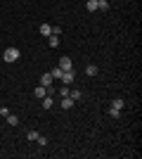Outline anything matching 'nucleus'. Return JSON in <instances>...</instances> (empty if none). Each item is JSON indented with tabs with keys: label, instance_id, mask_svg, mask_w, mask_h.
<instances>
[{
	"label": "nucleus",
	"instance_id": "f257e3e1",
	"mask_svg": "<svg viewBox=\"0 0 142 159\" xmlns=\"http://www.w3.org/2000/svg\"><path fill=\"white\" fill-rule=\"evenodd\" d=\"M19 57H21L19 48H7L5 52H2V60H5V62H10V64H12V62H17Z\"/></svg>",
	"mask_w": 142,
	"mask_h": 159
},
{
	"label": "nucleus",
	"instance_id": "f03ea898",
	"mask_svg": "<svg viewBox=\"0 0 142 159\" xmlns=\"http://www.w3.org/2000/svg\"><path fill=\"white\" fill-rule=\"evenodd\" d=\"M74 79H76V71H74V69H69V71H64V74H62V83H64V86H71V83H74Z\"/></svg>",
	"mask_w": 142,
	"mask_h": 159
},
{
	"label": "nucleus",
	"instance_id": "7ed1b4c3",
	"mask_svg": "<svg viewBox=\"0 0 142 159\" xmlns=\"http://www.w3.org/2000/svg\"><path fill=\"white\" fill-rule=\"evenodd\" d=\"M59 69H62V71L74 69V64H71V57H62V60H59Z\"/></svg>",
	"mask_w": 142,
	"mask_h": 159
},
{
	"label": "nucleus",
	"instance_id": "20e7f679",
	"mask_svg": "<svg viewBox=\"0 0 142 159\" xmlns=\"http://www.w3.org/2000/svg\"><path fill=\"white\" fill-rule=\"evenodd\" d=\"M52 76H50V74H43V76H41V86H45V88H50V86H52Z\"/></svg>",
	"mask_w": 142,
	"mask_h": 159
},
{
	"label": "nucleus",
	"instance_id": "39448f33",
	"mask_svg": "<svg viewBox=\"0 0 142 159\" xmlns=\"http://www.w3.org/2000/svg\"><path fill=\"white\" fill-rule=\"evenodd\" d=\"M69 98L74 100V102H81V100H83V93H81V90H69Z\"/></svg>",
	"mask_w": 142,
	"mask_h": 159
},
{
	"label": "nucleus",
	"instance_id": "423d86ee",
	"mask_svg": "<svg viewBox=\"0 0 142 159\" xmlns=\"http://www.w3.org/2000/svg\"><path fill=\"white\" fill-rule=\"evenodd\" d=\"M33 95H36V98H45V95H47V88L45 86H38V88H36V90H33Z\"/></svg>",
	"mask_w": 142,
	"mask_h": 159
},
{
	"label": "nucleus",
	"instance_id": "0eeeda50",
	"mask_svg": "<svg viewBox=\"0 0 142 159\" xmlns=\"http://www.w3.org/2000/svg\"><path fill=\"white\" fill-rule=\"evenodd\" d=\"M71 107H74V100L69 98V95H67V98H62V109H71Z\"/></svg>",
	"mask_w": 142,
	"mask_h": 159
},
{
	"label": "nucleus",
	"instance_id": "6e6552de",
	"mask_svg": "<svg viewBox=\"0 0 142 159\" xmlns=\"http://www.w3.org/2000/svg\"><path fill=\"white\" fill-rule=\"evenodd\" d=\"M111 107H114V109H118V112H121L123 107H126V102H123V98H116L114 102H111Z\"/></svg>",
	"mask_w": 142,
	"mask_h": 159
},
{
	"label": "nucleus",
	"instance_id": "1a4fd4ad",
	"mask_svg": "<svg viewBox=\"0 0 142 159\" xmlns=\"http://www.w3.org/2000/svg\"><path fill=\"white\" fill-rule=\"evenodd\" d=\"M50 33H52V26H50V24H41V36H50Z\"/></svg>",
	"mask_w": 142,
	"mask_h": 159
},
{
	"label": "nucleus",
	"instance_id": "9d476101",
	"mask_svg": "<svg viewBox=\"0 0 142 159\" xmlns=\"http://www.w3.org/2000/svg\"><path fill=\"white\" fill-rule=\"evenodd\" d=\"M47 43H50V48H57L59 45V36H52V33H50V36H47Z\"/></svg>",
	"mask_w": 142,
	"mask_h": 159
},
{
	"label": "nucleus",
	"instance_id": "9b49d317",
	"mask_svg": "<svg viewBox=\"0 0 142 159\" xmlns=\"http://www.w3.org/2000/svg\"><path fill=\"white\" fill-rule=\"evenodd\" d=\"M85 10H88V12H97V0H88V2H85Z\"/></svg>",
	"mask_w": 142,
	"mask_h": 159
},
{
	"label": "nucleus",
	"instance_id": "f8f14e48",
	"mask_svg": "<svg viewBox=\"0 0 142 159\" xmlns=\"http://www.w3.org/2000/svg\"><path fill=\"white\" fill-rule=\"evenodd\" d=\"M97 71H100V69H97L95 64H88V66H85V74H88V76H97Z\"/></svg>",
	"mask_w": 142,
	"mask_h": 159
},
{
	"label": "nucleus",
	"instance_id": "ddd939ff",
	"mask_svg": "<svg viewBox=\"0 0 142 159\" xmlns=\"http://www.w3.org/2000/svg\"><path fill=\"white\" fill-rule=\"evenodd\" d=\"M5 119H7V124H10V126H19V119H17L14 114H7Z\"/></svg>",
	"mask_w": 142,
	"mask_h": 159
},
{
	"label": "nucleus",
	"instance_id": "4468645a",
	"mask_svg": "<svg viewBox=\"0 0 142 159\" xmlns=\"http://www.w3.org/2000/svg\"><path fill=\"white\" fill-rule=\"evenodd\" d=\"M97 10L107 12V10H109V0H97Z\"/></svg>",
	"mask_w": 142,
	"mask_h": 159
},
{
	"label": "nucleus",
	"instance_id": "2eb2a0df",
	"mask_svg": "<svg viewBox=\"0 0 142 159\" xmlns=\"http://www.w3.org/2000/svg\"><path fill=\"white\" fill-rule=\"evenodd\" d=\"M50 107H52V98L45 95V98H43V109H50Z\"/></svg>",
	"mask_w": 142,
	"mask_h": 159
},
{
	"label": "nucleus",
	"instance_id": "dca6fc26",
	"mask_svg": "<svg viewBox=\"0 0 142 159\" xmlns=\"http://www.w3.org/2000/svg\"><path fill=\"white\" fill-rule=\"evenodd\" d=\"M62 74H64V71L57 66V69H52V71H50V76H52V79H62Z\"/></svg>",
	"mask_w": 142,
	"mask_h": 159
},
{
	"label": "nucleus",
	"instance_id": "f3484780",
	"mask_svg": "<svg viewBox=\"0 0 142 159\" xmlns=\"http://www.w3.org/2000/svg\"><path fill=\"white\" fill-rule=\"evenodd\" d=\"M109 116H111V119H118V116H121V112H118V109H114V107H109Z\"/></svg>",
	"mask_w": 142,
	"mask_h": 159
},
{
	"label": "nucleus",
	"instance_id": "a211bd4d",
	"mask_svg": "<svg viewBox=\"0 0 142 159\" xmlns=\"http://www.w3.org/2000/svg\"><path fill=\"white\" fill-rule=\"evenodd\" d=\"M36 143H38L41 147H45V145H47V138H45V135H38V138H36Z\"/></svg>",
	"mask_w": 142,
	"mask_h": 159
},
{
	"label": "nucleus",
	"instance_id": "6ab92c4d",
	"mask_svg": "<svg viewBox=\"0 0 142 159\" xmlns=\"http://www.w3.org/2000/svg\"><path fill=\"white\" fill-rule=\"evenodd\" d=\"M38 135H41V133H38V131H28V133H26V138H28V140H36V138H38Z\"/></svg>",
	"mask_w": 142,
	"mask_h": 159
},
{
	"label": "nucleus",
	"instance_id": "aec40b11",
	"mask_svg": "<svg viewBox=\"0 0 142 159\" xmlns=\"http://www.w3.org/2000/svg\"><path fill=\"white\" fill-rule=\"evenodd\" d=\"M59 95H62V98H67V95H69V86H64V83H62V88H59Z\"/></svg>",
	"mask_w": 142,
	"mask_h": 159
}]
</instances>
